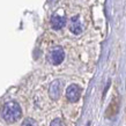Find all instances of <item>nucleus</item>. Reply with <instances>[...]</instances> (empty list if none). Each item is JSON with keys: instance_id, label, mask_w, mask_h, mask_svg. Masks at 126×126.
<instances>
[{"instance_id": "39448f33", "label": "nucleus", "mask_w": 126, "mask_h": 126, "mask_svg": "<svg viewBox=\"0 0 126 126\" xmlns=\"http://www.w3.org/2000/svg\"><path fill=\"white\" fill-rule=\"evenodd\" d=\"M69 30L74 35H80L82 32V24L80 22L79 16H73L69 22Z\"/></svg>"}, {"instance_id": "7ed1b4c3", "label": "nucleus", "mask_w": 126, "mask_h": 126, "mask_svg": "<svg viewBox=\"0 0 126 126\" xmlns=\"http://www.w3.org/2000/svg\"><path fill=\"white\" fill-rule=\"evenodd\" d=\"M81 96V88L78 84H71L67 89H66V97L69 102L75 103L79 101Z\"/></svg>"}, {"instance_id": "6e6552de", "label": "nucleus", "mask_w": 126, "mask_h": 126, "mask_svg": "<svg viewBox=\"0 0 126 126\" xmlns=\"http://www.w3.org/2000/svg\"><path fill=\"white\" fill-rule=\"evenodd\" d=\"M21 126H37V123H36V120L32 118H27V119L23 120Z\"/></svg>"}, {"instance_id": "f257e3e1", "label": "nucleus", "mask_w": 126, "mask_h": 126, "mask_svg": "<svg viewBox=\"0 0 126 126\" xmlns=\"http://www.w3.org/2000/svg\"><path fill=\"white\" fill-rule=\"evenodd\" d=\"M22 111L20 108L19 103H16L14 101L7 102L4 105L2 109V118L6 120L7 123H14L21 117Z\"/></svg>"}, {"instance_id": "f03ea898", "label": "nucleus", "mask_w": 126, "mask_h": 126, "mask_svg": "<svg viewBox=\"0 0 126 126\" xmlns=\"http://www.w3.org/2000/svg\"><path fill=\"white\" fill-rule=\"evenodd\" d=\"M64 58H65V52H64L61 46H54L49 54V59L53 65L61 64L64 61Z\"/></svg>"}, {"instance_id": "0eeeda50", "label": "nucleus", "mask_w": 126, "mask_h": 126, "mask_svg": "<svg viewBox=\"0 0 126 126\" xmlns=\"http://www.w3.org/2000/svg\"><path fill=\"white\" fill-rule=\"evenodd\" d=\"M117 112H118V101H117V99H112L110 105H109V108L107 109L105 116H107L108 118H111V117H113Z\"/></svg>"}, {"instance_id": "20e7f679", "label": "nucleus", "mask_w": 126, "mask_h": 126, "mask_svg": "<svg viewBox=\"0 0 126 126\" xmlns=\"http://www.w3.org/2000/svg\"><path fill=\"white\" fill-rule=\"evenodd\" d=\"M61 89H63V84L61 81L59 80H54L51 82L49 87V95L52 99H58L59 96L61 94Z\"/></svg>"}, {"instance_id": "423d86ee", "label": "nucleus", "mask_w": 126, "mask_h": 126, "mask_svg": "<svg viewBox=\"0 0 126 126\" xmlns=\"http://www.w3.org/2000/svg\"><path fill=\"white\" fill-rule=\"evenodd\" d=\"M65 24H66L65 17H63L60 15H57V14L52 15V17H51V26H52V28H53L54 30L63 29V28L65 27Z\"/></svg>"}, {"instance_id": "1a4fd4ad", "label": "nucleus", "mask_w": 126, "mask_h": 126, "mask_svg": "<svg viewBox=\"0 0 126 126\" xmlns=\"http://www.w3.org/2000/svg\"><path fill=\"white\" fill-rule=\"evenodd\" d=\"M50 126H64V123L61 122V119L57 118V119H53V120L51 122Z\"/></svg>"}]
</instances>
